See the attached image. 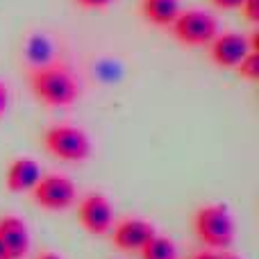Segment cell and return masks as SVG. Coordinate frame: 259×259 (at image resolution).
<instances>
[{"label":"cell","instance_id":"14","mask_svg":"<svg viewBox=\"0 0 259 259\" xmlns=\"http://www.w3.org/2000/svg\"><path fill=\"white\" fill-rule=\"evenodd\" d=\"M241 9L250 23H259V0H243Z\"/></svg>","mask_w":259,"mask_h":259},{"label":"cell","instance_id":"10","mask_svg":"<svg viewBox=\"0 0 259 259\" xmlns=\"http://www.w3.org/2000/svg\"><path fill=\"white\" fill-rule=\"evenodd\" d=\"M41 178V166L34 159H14L7 168V189L12 193H23V191H32L36 182Z\"/></svg>","mask_w":259,"mask_h":259},{"label":"cell","instance_id":"3","mask_svg":"<svg viewBox=\"0 0 259 259\" xmlns=\"http://www.w3.org/2000/svg\"><path fill=\"white\" fill-rule=\"evenodd\" d=\"M44 143L53 157L62 161H84L91 155V139L75 125H53L46 132Z\"/></svg>","mask_w":259,"mask_h":259},{"label":"cell","instance_id":"15","mask_svg":"<svg viewBox=\"0 0 259 259\" xmlns=\"http://www.w3.org/2000/svg\"><path fill=\"white\" fill-rule=\"evenodd\" d=\"M109 3H114V0H77V5H82V7H87V9H100V7H107Z\"/></svg>","mask_w":259,"mask_h":259},{"label":"cell","instance_id":"17","mask_svg":"<svg viewBox=\"0 0 259 259\" xmlns=\"http://www.w3.org/2000/svg\"><path fill=\"white\" fill-rule=\"evenodd\" d=\"M7 105H9V91H7V87L0 82V116L7 112Z\"/></svg>","mask_w":259,"mask_h":259},{"label":"cell","instance_id":"11","mask_svg":"<svg viewBox=\"0 0 259 259\" xmlns=\"http://www.w3.org/2000/svg\"><path fill=\"white\" fill-rule=\"evenodd\" d=\"M141 14L152 25L170 27L180 14V0H141Z\"/></svg>","mask_w":259,"mask_h":259},{"label":"cell","instance_id":"2","mask_svg":"<svg viewBox=\"0 0 259 259\" xmlns=\"http://www.w3.org/2000/svg\"><path fill=\"white\" fill-rule=\"evenodd\" d=\"M193 232L209 248H225L234 241V221L225 205H202L193 216Z\"/></svg>","mask_w":259,"mask_h":259},{"label":"cell","instance_id":"20","mask_svg":"<svg viewBox=\"0 0 259 259\" xmlns=\"http://www.w3.org/2000/svg\"><path fill=\"white\" fill-rule=\"evenodd\" d=\"M0 259H12V257H9V252H7V248H5L3 239H0Z\"/></svg>","mask_w":259,"mask_h":259},{"label":"cell","instance_id":"7","mask_svg":"<svg viewBox=\"0 0 259 259\" xmlns=\"http://www.w3.org/2000/svg\"><path fill=\"white\" fill-rule=\"evenodd\" d=\"M250 50V39L246 34H239V32L216 34L209 44L211 62L221 68H237Z\"/></svg>","mask_w":259,"mask_h":259},{"label":"cell","instance_id":"9","mask_svg":"<svg viewBox=\"0 0 259 259\" xmlns=\"http://www.w3.org/2000/svg\"><path fill=\"white\" fill-rule=\"evenodd\" d=\"M0 239L5 241V248L12 259H23L30 250V232H27L25 221L18 216L0 219Z\"/></svg>","mask_w":259,"mask_h":259},{"label":"cell","instance_id":"18","mask_svg":"<svg viewBox=\"0 0 259 259\" xmlns=\"http://www.w3.org/2000/svg\"><path fill=\"white\" fill-rule=\"evenodd\" d=\"M191 259H219V252H211V250H200L196 252Z\"/></svg>","mask_w":259,"mask_h":259},{"label":"cell","instance_id":"19","mask_svg":"<svg viewBox=\"0 0 259 259\" xmlns=\"http://www.w3.org/2000/svg\"><path fill=\"white\" fill-rule=\"evenodd\" d=\"M36 259H62V257H59L57 252H50V250H46V252H41V255L36 257Z\"/></svg>","mask_w":259,"mask_h":259},{"label":"cell","instance_id":"16","mask_svg":"<svg viewBox=\"0 0 259 259\" xmlns=\"http://www.w3.org/2000/svg\"><path fill=\"white\" fill-rule=\"evenodd\" d=\"M211 3L221 9H239L243 5V0H211Z\"/></svg>","mask_w":259,"mask_h":259},{"label":"cell","instance_id":"5","mask_svg":"<svg viewBox=\"0 0 259 259\" xmlns=\"http://www.w3.org/2000/svg\"><path fill=\"white\" fill-rule=\"evenodd\" d=\"M32 198L44 209L62 211L75 202L77 189L73 180L64 178V175H46V178H39V182L32 187Z\"/></svg>","mask_w":259,"mask_h":259},{"label":"cell","instance_id":"6","mask_svg":"<svg viewBox=\"0 0 259 259\" xmlns=\"http://www.w3.org/2000/svg\"><path fill=\"white\" fill-rule=\"evenodd\" d=\"M77 216L82 228L96 237L107 234L114 225V207L103 193H89L77 207Z\"/></svg>","mask_w":259,"mask_h":259},{"label":"cell","instance_id":"13","mask_svg":"<svg viewBox=\"0 0 259 259\" xmlns=\"http://www.w3.org/2000/svg\"><path fill=\"white\" fill-rule=\"evenodd\" d=\"M237 73L250 82L259 80V50H250V53L241 59V64L237 66Z\"/></svg>","mask_w":259,"mask_h":259},{"label":"cell","instance_id":"4","mask_svg":"<svg viewBox=\"0 0 259 259\" xmlns=\"http://www.w3.org/2000/svg\"><path fill=\"white\" fill-rule=\"evenodd\" d=\"M175 39L184 46H209L211 39L219 34V21L209 12L189 9L180 12L170 25Z\"/></svg>","mask_w":259,"mask_h":259},{"label":"cell","instance_id":"21","mask_svg":"<svg viewBox=\"0 0 259 259\" xmlns=\"http://www.w3.org/2000/svg\"><path fill=\"white\" fill-rule=\"evenodd\" d=\"M219 259H241L239 255H234V252H221Z\"/></svg>","mask_w":259,"mask_h":259},{"label":"cell","instance_id":"1","mask_svg":"<svg viewBox=\"0 0 259 259\" xmlns=\"http://www.w3.org/2000/svg\"><path fill=\"white\" fill-rule=\"evenodd\" d=\"M30 87L32 94L48 107H68V105L75 103L77 94H80L75 75L62 64L32 68Z\"/></svg>","mask_w":259,"mask_h":259},{"label":"cell","instance_id":"8","mask_svg":"<svg viewBox=\"0 0 259 259\" xmlns=\"http://www.w3.org/2000/svg\"><path fill=\"white\" fill-rule=\"evenodd\" d=\"M155 225L143 219H123L116 223L112 234V241L118 250L125 252H139L152 237H155Z\"/></svg>","mask_w":259,"mask_h":259},{"label":"cell","instance_id":"12","mask_svg":"<svg viewBox=\"0 0 259 259\" xmlns=\"http://www.w3.org/2000/svg\"><path fill=\"white\" fill-rule=\"evenodd\" d=\"M141 259H178V248L168 237H155L141 248Z\"/></svg>","mask_w":259,"mask_h":259}]
</instances>
